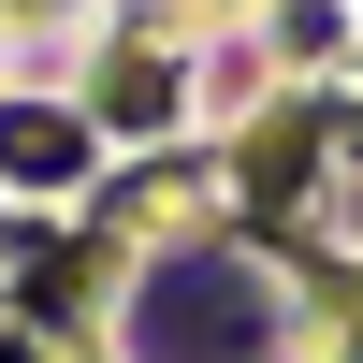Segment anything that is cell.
I'll use <instances>...</instances> for the list:
<instances>
[{"label":"cell","instance_id":"1","mask_svg":"<svg viewBox=\"0 0 363 363\" xmlns=\"http://www.w3.org/2000/svg\"><path fill=\"white\" fill-rule=\"evenodd\" d=\"M0 174H44V189H58V174H87V131H73V116H0Z\"/></svg>","mask_w":363,"mask_h":363}]
</instances>
